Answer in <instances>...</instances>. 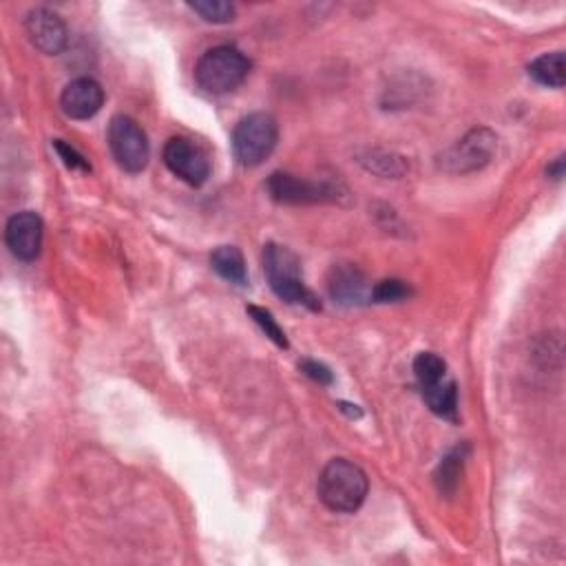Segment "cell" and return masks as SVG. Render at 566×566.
Segmentation results:
<instances>
[{
  "label": "cell",
  "mask_w": 566,
  "mask_h": 566,
  "mask_svg": "<svg viewBox=\"0 0 566 566\" xmlns=\"http://www.w3.org/2000/svg\"><path fill=\"white\" fill-rule=\"evenodd\" d=\"M54 149H56L58 157L62 160V164L67 166V169L82 171V173L91 171V164L87 162V157L82 155L78 149H73V146L67 144L65 140H54Z\"/></svg>",
  "instance_id": "obj_22"
},
{
  "label": "cell",
  "mask_w": 566,
  "mask_h": 566,
  "mask_svg": "<svg viewBox=\"0 0 566 566\" xmlns=\"http://www.w3.org/2000/svg\"><path fill=\"white\" fill-rule=\"evenodd\" d=\"M301 372L308 376V379H312L314 383H319V385H330L334 381V376L332 372L326 368V365L319 363V361H303L301 363Z\"/></svg>",
  "instance_id": "obj_23"
},
{
  "label": "cell",
  "mask_w": 566,
  "mask_h": 566,
  "mask_svg": "<svg viewBox=\"0 0 566 566\" xmlns=\"http://www.w3.org/2000/svg\"><path fill=\"white\" fill-rule=\"evenodd\" d=\"M211 266L219 277L235 286H248V270H246V259L241 255L237 246H219L213 250L211 255Z\"/></svg>",
  "instance_id": "obj_14"
},
{
  "label": "cell",
  "mask_w": 566,
  "mask_h": 566,
  "mask_svg": "<svg viewBox=\"0 0 566 566\" xmlns=\"http://www.w3.org/2000/svg\"><path fill=\"white\" fill-rule=\"evenodd\" d=\"M45 224L38 213L23 211L9 217L5 226V244L16 259L34 261L43 250Z\"/></svg>",
  "instance_id": "obj_9"
},
{
  "label": "cell",
  "mask_w": 566,
  "mask_h": 566,
  "mask_svg": "<svg viewBox=\"0 0 566 566\" xmlns=\"http://www.w3.org/2000/svg\"><path fill=\"white\" fill-rule=\"evenodd\" d=\"M465 458H467V447L460 445L456 449H452L443 460H440V465L436 469V485L440 494H447L452 496L460 476H463V467H465Z\"/></svg>",
  "instance_id": "obj_16"
},
{
  "label": "cell",
  "mask_w": 566,
  "mask_h": 566,
  "mask_svg": "<svg viewBox=\"0 0 566 566\" xmlns=\"http://www.w3.org/2000/svg\"><path fill=\"white\" fill-rule=\"evenodd\" d=\"M279 140L277 120L270 113H250L237 122L233 131V151L239 164L253 166L264 164L275 151Z\"/></svg>",
  "instance_id": "obj_4"
},
{
  "label": "cell",
  "mask_w": 566,
  "mask_h": 566,
  "mask_svg": "<svg viewBox=\"0 0 566 566\" xmlns=\"http://www.w3.org/2000/svg\"><path fill=\"white\" fill-rule=\"evenodd\" d=\"M414 376L421 390H427L443 379H447V363L434 352H421L414 359Z\"/></svg>",
  "instance_id": "obj_17"
},
{
  "label": "cell",
  "mask_w": 566,
  "mask_h": 566,
  "mask_svg": "<svg viewBox=\"0 0 566 566\" xmlns=\"http://www.w3.org/2000/svg\"><path fill=\"white\" fill-rule=\"evenodd\" d=\"M410 295H412V288L401 279L379 281L374 286V290L370 292L372 301H376V303H396V301L407 299Z\"/></svg>",
  "instance_id": "obj_21"
},
{
  "label": "cell",
  "mask_w": 566,
  "mask_h": 566,
  "mask_svg": "<svg viewBox=\"0 0 566 566\" xmlns=\"http://www.w3.org/2000/svg\"><path fill=\"white\" fill-rule=\"evenodd\" d=\"M188 7L213 25H226L235 20V5L226 3V0H197V3H188Z\"/></svg>",
  "instance_id": "obj_19"
},
{
  "label": "cell",
  "mask_w": 566,
  "mask_h": 566,
  "mask_svg": "<svg viewBox=\"0 0 566 566\" xmlns=\"http://www.w3.org/2000/svg\"><path fill=\"white\" fill-rule=\"evenodd\" d=\"M425 403L429 410H432L436 416L445 418V421H458V385L454 379H443L440 383L427 387V390H421Z\"/></svg>",
  "instance_id": "obj_13"
},
{
  "label": "cell",
  "mask_w": 566,
  "mask_h": 566,
  "mask_svg": "<svg viewBox=\"0 0 566 566\" xmlns=\"http://www.w3.org/2000/svg\"><path fill=\"white\" fill-rule=\"evenodd\" d=\"M264 272L268 277V283L275 295L288 303H297V306L308 308L312 312L321 310L319 299L314 297V292L303 283L301 275V261L292 253L288 246L281 244H268L264 248Z\"/></svg>",
  "instance_id": "obj_2"
},
{
  "label": "cell",
  "mask_w": 566,
  "mask_h": 566,
  "mask_svg": "<svg viewBox=\"0 0 566 566\" xmlns=\"http://www.w3.org/2000/svg\"><path fill=\"white\" fill-rule=\"evenodd\" d=\"M368 489V476L359 465L348 458H334L321 471L317 494L330 511L354 513L363 507Z\"/></svg>",
  "instance_id": "obj_1"
},
{
  "label": "cell",
  "mask_w": 566,
  "mask_h": 566,
  "mask_svg": "<svg viewBox=\"0 0 566 566\" xmlns=\"http://www.w3.org/2000/svg\"><path fill=\"white\" fill-rule=\"evenodd\" d=\"M250 73V60L235 47H213L197 60L195 82L211 96H226L244 85Z\"/></svg>",
  "instance_id": "obj_3"
},
{
  "label": "cell",
  "mask_w": 566,
  "mask_h": 566,
  "mask_svg": "<svg viewBox=\"0 0 566 566\" xmlns=\"http://www.w3.org/2000/svg\"><path fill=\"white\" fill-rule=\"evenodd\" d=\"M248 314L250 317H253V321L257 323V326L261 328V332L266 334V337L275 343V345H279V348H283V350H288L290 348V343H288V337H286V332H283L281 328H279V323H277V319L272 317V314L266 310V308H257V306H248Z\"/></svg>",
  "instance_id": "obj_20"
},
{
  "label": "cell",
  "mask_w": 566,
  "mask_h": 566,
  "mask_svg": "<svg viewBox=\"0 0 566 566\" xmlns=\"http://www.w3.org/2000/svg\"><path fill=\"white\" fill-rule=\"evenodd\" d=\"M529 76L544 87L562 89L566 82V60L562 51L553 54H542L529 65Z\"/></svg>",
  "instance_id": "obj_15"
},
{
  "label": "cell",
  "mask_w": 566,
  "mask_h": 566,
  "mask_svg": "<svg viewBox=\"0 0 566 566\" xmlns=\"http://www.w3.org/2000/svg\"><path fill=\"white\" fill-rule=\"evenodd\" d=\"M547 173H549V177H553V180H562V177H564V155H560L558 160H555L549 166Z\"/></svg>",
  "instance_id": "obj_24"
},
{
  "label": "cell",
  "mask_w": 566,
  "mask_h": 566,
  "mask_svg": "<svg viewBox=\"0 0 566 566\" xmlns=\"http://www.w3.org/2000/svg\"><path fill=\"white\" fill-rule=\"evenodd\" d=\"M104 104V89L93 78H76L62 89L60 107L71 120H91L98 115Z\"/></svg>",
  "instance_id": "obj_11"
},
{
  "label": "cell",
  "mask_w": 566,
  "mask_h": 566,
  "mask_svg": "<svg viewBox=\"0 0 566 566\" xmlns=\"http://www.w3.org/2000/svg\"><path fill=\"white\" fill-rule=\"evenodd\" d=\"M268 193L279 204H328L337 202L341 197V188L328 184V182H310L301 180L297 175L290 173H272L268 177Z\"/></svg>",
  "instance_id": "obj_7"
},
{
  "label": "cell",
  "mask_w": 566,
  "mask_h": 566,
  "mask_svg": "<svg viewBox=\"0 0 566 566\" xmlns=\"http://www.w3.org/2000/svg\"><path fill=\"white\" fill-rule=\"evenodd\" d=\"M164 164L188 186H204L211 177V160L197 144L186 138H171L164 144Z\"/></svg>",
  "instance_id": "obj_8"
},
{
  "label": "cell",
  "mask_w": 566,
  "mask_h": 566,
  "mask_svg": "<svg viewBox=\"0 0 566 566\" xmlns=\"http://www.w3.org/2000/svg\"><path fill=\"white\" fill-rule=\"evenodd\" d=\"M359 162L370 173L381 175V177H394V180L407 171V162L403 160V157L387 153V151H368L365 155H361Z\"/></svg>",
  "instance_id": "obj_18"
},
{
  "label": "cell",
  "mask_w": 566,
  "mask_h": 566,
  "mask_svg": "<svg viewBox=\"0 0 566 566\" xmlns=\"http://www.w3.org/2000/svg\"><path fill=\"white\" fill-rule=\"evenodd\" d=\"M498 151V135L487 129H471L454 146L438 157V169L452 175H467L482 171L494 160Z\"/></svg>",
  "instance_id": "obj_5"
},
{
  "label": "cell",
  "mask_w": 566,
  "mask_h": 566,
  "mask_svg": "<svg viewBox=\"0 0 566 566\" xmlns=\"http://www.w3.org/2000/svg\"><path fill=\"white\" fill-rule=\"evenodd\" d=\"M109 149L120 169L135 175L149 164L151 146L144 129L129 115H115L109 124Z\"/></svg>",
  "instance_id": "obj_6"
},
{
  "label": "cell",
  "mask_w": 566,
  "mask_h": 566,
  "mask_svg": "<svg viewBox=\"0 0 566 566\" xmlns=\"http://www.w3.org/2000/svg\"><path fill=\"white\" fill-rule=\"evenodd\" d=\"M25 31L38 51H43L47 56H58L67 49L69 43V31L65 20H62L56 12L51 9L38 7L31 9L25 18Z\"/></svg>",
  "instance_id": "obj_10"
},
{
  "label": "cell",
  "mask_w": 566,
  "mask_h": 566,
  "mask_svg": "<svg viewBox=\"0 0 566 566\" xmlns=\"http://www.w3.org/2000/svg\"><path fill=\"white\" fill-rule=\"evenodd\" d=\"M328 292L334 303L341 306H359L368 299V281L363 272L352 264H339L330 270Z\"/></svg>",
  "instance_id": "obj_12"
}]
</instances>
